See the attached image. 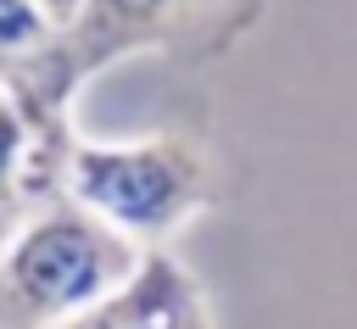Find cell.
Masks as SVG:
<instances>
[{
	"label": "cell",
	"instance_id": "6da1fadb",
	"mask_svg": "<svg viewBox=\"0 0 357 329\" xmlns=\"http://www.w3.org/2000/svg\"><path fill=\"white\" fill-rule=\"evenodd\" d=\"M268 0H84L67 28H56L45 61L17 89L39 112L67 117L73 95L128 61V56H178V61H212L229 56L257 22Z\"/></svg>",
	"mask_w": 357,
	"mask_h": 329
},
{
	"label": "cell",
	"instance_id": "7a4b0ae2",
	"mask_svg": "<svg viewBox=\"0 0 357 329\" xmlns=\"http://www.w3.org/2000/svg\"><path fill=\"white\" fill-rule=\"evenodd\" d=\"M145 245L100 223L73 195L39 201L0 245V329H50L139 268Z\"/></svg>",
	"mask_w": 357,
	"mask_h": 329
},
{
	"label": "cell",
	"instance_id": "3957f363",
	"mask_svg": "<svg viewBox=\"0 0 357 329\" xmlns=\"http://www.w3.org/2000/svg\"><path fill=\"white\" fill-rule=\"evenodd\" d=\"M212 190H218L212 156L190 134H145V139L73 134L61 162V195H73L145 251L178 234L195 212H206Z\"/></svg>",
	"mask_w": 357,
	"mask_h": 329
},
{
	"label": "cell",
	"instance_id": "277c9868",
	"mask_svg": "<svg viewBox=\"0 0 357 329\" xmlns=\"http://www.w3.org/2000/svg\"><path fill=\"white\" fill-rule=\"evenodd\" d=\"M67 145H73L67 117L39 112L28 95L0 84V245L39 201L61 195Z\"/></svg>",
	"mask_w": 357,
	"mask_h": 329
},
{
	"label": "cell",
	"instance_id": "5b68a950",
	"mask_svg": "<svg viewBox=\"0 0 357 329\" xmlns=\"http://www.w3.org/2000/svg\"><path fill=\"white\" fill-rule=\"evenodd\" d=\"M50 329H218V323H212L201 279L173 251L151 245L117 290H106L100 301H89L84 312Z\"/></svg>",
	"mask_w": 357,
	"mask_h": 329
},
{
	"label": "cell",
	"instance_id": "8992f818",
	"mask_svg": "<svg viewBox=\"0 0 357 329\" xmlns=\"http://www.w3.org/2000/svg\"><path fill=\"white\" fill-rule=\"evenodd\" d=\"M50 39H56V22L45 17L39 0H0V84L22 89L45 61Z\"/></svg>",
	"mask_w": 357,
	"mask_h": 329
},
{
	"label": "cell",
	"instance_id": "52a82bcc",
	"mask_svg": "<svg viewBox=\"0 0 357 329\" xmlns=\"http://www.w3.org/2000/svg\"><path fill=\"white\" fill-rule=\"evenodd\" d=\"M39 6H45V17H50L56 28H67V22L78 17V6H84V0H39Z\"/></svg>",
	"mask_w": 357,
	"mask_h": 329
}]
</instances>
